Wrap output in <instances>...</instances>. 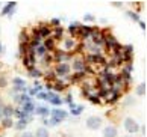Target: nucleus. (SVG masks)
Returning <instances> with one entry per match:
<instances>
[{"instance_id":"nucleus-1","label":"nucleus","mask_w":147,"mask_h":137,"mask_svg":"<svg viewBox=\"0 0 147 137\" xmlns=\"http://www.w3.org/2000/svg\"><path fill=\"white\" fill-rule=\"evenodd\" d=\"M50 116H52L50 118L52 122L55 124V127H56L58 124H61L62 120L67 119L68 114H67V112H65V110H62V108H53V110H50Z\"/></svg>"},{"instance_id":"nucleus-2","label":"nucleus","mask_w":147,"mask_h":137,"mask_svg":"<svg viewBox=\"0 0 147 137\" xmlns=\"http://www.w3.org/2000/svg\"><path fill=\"white\" fill-rule=\"evenodd\" d=\"M124 130H126L129 134L134 136L135 133H138V131H140V125H138V122L135 119L126 118V119H124Z\"/></svg>"},{"instance_id":"nucleus-3","label":"nucleus","mask_w":147,"mask_h":137,"mask_svg":"<svg viewBox=\"0 0 147 137\" xmlns=\"http://www.w3.org/2000/svg\"><path fill=\"white\" fill-rule=\"evenodd\" d=\"M70 71H71L70 65H68L67 62H62V63H58V65H56V68L53 69V72H55L56 77H67Z\"/></svg>"},{"instance_id":"nucleus-4","label":"nucleus","mask_w":147,"mask_h":137,"mask_svg":"<svg viewBox=\"0 0 147 137\" xmlns=\"http://www.w3.org/2000/svg\"><path fill=\"white\" fill-rule=\"evenodd\" d=\"M102 122H103V119L99 118V116H90L88 119H86V127H88L90 130H99L102 127Z\"/></svg>"},{"instance_id":"nucleus-5","label":"nucleus","mask_w":147,"mask_h":137,"mask_svg":"<svg viewBox=\"0 0 147 137\" xmlns=\"http://www.w3.org/2000/svg\"><path fill=\"white\" fill-rule=\"evenodd\" d=\"M46 101L47 102H50L52 106H62V102H64V100L61 96H59L58 94H55V92H47V98H46Z\"/></svg>"},{"instance_id":"nucleus-6","label":"nucleus","mask_w":147,"mask_h":137,"mask_svg":"<svg viewBox=\"0 0 147 137\" xmlns=\"http://www.w3.org/2000/svg\"><path fill=\"white\" fill-rule=\"evenodd\" d=\"M34 114L36 116H41L42 119L44 118H49V114H50V108L47 106H41V104H35V110H34Z\"/></svg>"},{"instance_id":"nucleus-7","label":"nucleus","mask_w":147,"mask_h":137,"mask_svg":"<svg viewBox=\"0 0 147 137\" xmlns=\"http://www.w3.org/2000/svg\"><path fill=\"white\" fill-rule=\"evenodd\" d=\"M70 57H71V54L64 51V50H56L55 54H53V60H56L58 63H62V62H65V60H68Z\"/></svg>"},{"instance_id":"nucleus-8","label":"nucleus","mask_w":147,"mask_h":137,"mask_svg":"<svg viewBox=\"0 0 147 137\" xmlns=\"http://www.w3.org/2000/svg\"><path fill=\"white\" fill-rule=\"evenodd\" d=\"M35 63H36L35 53H29V54H26V56H23V65H24L28 69H29V68H34Z\"/></svg>"},{"instance_id":"nucleus-9","label":"nucleus","mask_w":147,"mask_h":137,"mask_svg":"<svg viewBox=\"0 0 147 137\" xmlns=\"http://www.w3.org/2000/svg\"><path fill=\"white\" fill-rule=\"evenodd\" d=\"M92 30H94V27L86 26V24H80V27H79V36H82L84 39H88V38L91 36V33H92Z\"/></svg>"},{"instance_id":"nucleus-10","label":"nucleus","mask_w":147,"mask_h":137,"mask_svg":"<svg viewBox=\"0 0 147 137\" xmlns=\"http://www.w3.org/2000/svg\"><path fill=\"white\" fill-rule=\"evenodd\" d=\"M36 30H38V35H40L41 39H47V38H50V36H52V30H50V27L46 26V24H41Z\"/></svg>"},{"instance_id":"nucleus-11","label":"nucleus","mask_w":147,"mask_h":137,"mask_svg":"<svg viewBox=\"0 0 147 137\" xmlns=\"http://www.w3.org/2000/svg\"><path fill=\"white\" fill-rule=\"evenodd\" d=\"M71 68L76 71V72H85V69H86L85 60H84V59H74Z\"/></svg>"},{"instance_id":"nucleus-12","label":"nucleus","mask_w":147,"mask_h":137,"mask_svg":"<svg viewBox=\"0 0 147 137\" xmlns=\"http://www.w3.org/2000/svg\"><path fill=\"white\" fill-rule=\"evenodd\" d=\"M15 6H17V3H15V2H9L8 5H6V6H5L3 8V11H2V12H0V15H2V17H5V15H8V17L11 18V17H12V15H14V12H15Z\"/></svg>"},{"instance_id":"nucleus-13","label":"nucleus","mask_w":147,"mask_h":137,"mask_svg":"<svg viewBox=\"0 0 147 137\" xmlns=\"http://www.w3.org/2000/svg\"><path fill=\"white\" fill-rule=\"evenodd\" d=\"M86 60H88L90 63H102V65H106V60H105V57H103L102 54H90Z\"/></svg>"},{"instance_id":"nucleus-14","label":"nucleus","mask_w":147,"mask_h":137,"mask_svg":"<svg viewBox=\"0 0 147 137\" xmlns=\"http://www.w3.org/2000/svg\"><path fill=\"white\" fill-rule=\"evenodd\" d=\"M21 112H24V113H28V114H34V110H35V102H32V101H28V102H24V104H21Z\"/></svg>"},{"instance_id":"nucleus-15","label":"nucleus","mask_w":147,"mask_h":137,"mask_svg":"<svg viewBox=\"0 0 147 137\" xmlns=\"http://www.w3.org/2000/svg\"><path fill=\"white\" fill-rule=\"evenodd\" d=\"M79 27H80L79 21H73V23H70V26H68L70 35H71V36H79Z\"/></svg>"},{"instance_id":"nucleus-16","label":"nucleus","mask_w":147,"mask_h":137,"mask_svg":"<svg viewBox=\"0 0 147 137\" xmlns=\"http://www.w3.org/2000/svg\"><path fill=\"white\" fill-rule=\"evenodd\" d=\"M117 136H118V131L112 125H109V127H106L103 130V137H117Z\"/></svg>"},{"instance_id":"nucleus-17","label":"nucleus","mask_w":147,"mask_h":137,"mask_svg":"<svg viewBox=\"0 0 147 137\" xmlns=\"http://www.w3.org/2000/svg\"><path fill=\"white\" fill-rule=\"evenodd\" d=\"M70 106V112H71V114L73 116H79L80 113L84 112V106H78V104H74V102H71V104H68Z\"/></svg>"},{"instance_id":"nucleus-18","label":"nucleus","mask_w":147,"mask_h":137,"mask_svg":"<svg viewBox=\"0 0 147 137\" xmlns=\"http://www.w3.org/2000/svg\"><path fill=\"white\" fill-rule=\"evenodd\" d=\"M14 110H15V108L12 106H2L3 118H12L14 116Z\"/></svg>"},{"instance_id":"nucleus-19","label":"nucleus","mask_w":147,"mask_h":137,"mask_svg":"<svg viewBox=\"0 0 147 137\" xmlns=\"http://www.w3.org/2000/svg\"><path fill=\"white\" fill-rule=\"evenodd\" d=\"M42 45H44V48H46V51H47V53L55 50V41H53L52 38H47V39H44Z\"/></svg>"},{"instance_id":"nucleus-20","label":"nucleus","mask_w":147,"mask_h":137,"mask_svg":"<svg viewBox=\"0 0 147 137\" xmlns=\"http://www.w3.org/2000/svg\"><path fill=\"white\" fill-rule=\"evenodd\" d=\"M52 84H53V89H55V94L56 92H62L65 87H67V84H65L64 81H61V80H55Z\"/></svg>"},{"instance_id":"nucleus-21","label":"nucleus","mask_w":147,"mask_h":137,"mask_svg":"<svg viewBox=\"0 0 147 137\" xmlns=\"http://www.w3.org/2000/svg\"><path fill=\"white\" fill-rule=\"evenodd\" d=\"M12 87L23 89V87H26V81L23 78H20V77H15V78H12Z\"/></svg>"},{"instance_id":"nucleus-22","label":"nucleus","mask_w":147,"mask_h":137,"mask_svg":"<svg viewBox=\"0 0 147 137\" xmlns=\"http://www.w3.org/2000/svg\"><path fill=\"white\" fill-rule=\"evenodd\" d=\"M64 47H65V50H73L76 47V41L73 38H67V39L64 41Z\"/></svg>"},{"instance_id":"nucleus-23","label":"nucleus","mask_w":147,"mask_h":137,"mask_svg":"<svg viewBox=\"0 0 147 137\" xmlns=\"http://www.w3.org/2000/svg\"><path fill=\"white\" fill-rule=\"evenodd\" d=\"M62 33H64V29L62 27H56L55 30H53V36H50L53 41H56V39H61L62 38Z\"/></svg>"},{"instance_id":"nucleus-24","label":"nucleus","mask_w":147,"mask_h":137,"mask_svg":"<svg viewBox=\"0 0 147 137\" xmlns=\"http://www.w3.org/2000/svg\"><path fill=\"white\" fill-rule=\"evenodd\" d=\"M0 124H2L3 128H11V127H14V120H12V118H3L2 120H0Z\"/></svg>"},{"instance_id":"nucleus-25","label":"nucleus","mask_w":147,"mask_h":137,"mask_svg":"<svg viewBox=\"0 0 147 137\" xmlns=\"http://www.w3.org/2000/svg\"><path fill=\"white\" fill-rule=\"evenodd\" d=\"M34 137H49V130H47V128H44V127L38 128V130L35 131Z\"/></svg>"},{"instance_id":"nucleus-26","label":"nucleus","mask_w":147,"mask_h":137,"mask_svg":"<svg viewBox=\"0 0 147 137\" xmlns=\"http://www.w3.org/2000/svg\"><path fill=\"white\" fill-rule=\"evenodd\" d=\"M29 75L30 77H34V78H40V77H42V72L38 68H29Z\"/></svg>"},{"instance_id":"nucleus-27","label":"nucleus","mask_w":147,"mask_h":137,"mask_svg":"<svg viewBox=\"0 0 147 137\" xmlns=\"http://www.w3.org/2000/svg\"><path fill=\"white\" fill-rule=\"evenodd\" d=\"M18 39H20V44H29L30 42V38L28 36L26 32H21L20 36H18Z\"/></svg>"},{"instance_id":"nucleus-28","label":"nucleus","mask_w":147,"mask_h":137,"mask_svg":"<svg viewBox=\"0 0 147 137\" xmlns=\"http://www.w3.org/2000/svg\"><path fill=\"white\" fill-rule=\"evenodd\" d=\"M137 95L138 96H144L146 95V83H140L137 87Z\"/></svg>"},{"instance_id":"nucleus-29","label":"nucleus","mask_w":147,"mask_h":137,"mask_svg":"<svg viewBox=\"0 0 147 137\" xmlns=\"http://www.w3.org/2000/svg\"><path fill=\"white\" fill-rule=\"evenodd\" d=\"M34 51H35V54H38V56H41V57H42V56H44V54L47 53V51H46V48H44V45H42V44H40V45H38V47L35 48Z\"/></svg>"},{"instance_id":"nucleus-30","label":"nucleus","mask_w":147,"mask_h":137,"mask_svg":"<svg viewBox=\"0 0 147 137\" xmlns=\"http://www.w3.org/2000/svg\"><path fill=\"white\" fill-rule=\"evenodd\" d=\"M126 15H127V17H129L130 20L137 21V23H138V21H140V15H138L137 12H132V11H126Z\"/></svg>"},{"instance_id":"nucleus-31","label":"nucleus","mask_w":147,"mask_h":137,"mask_svg":"<svg viewBox=\"0 0 147 137\" xmlns=\"http://www.w3.org/2000/svg\"><path fill=\"white\" fill-rule=\"evenodd\" d=\"M26 127H28V122H24V120H18V122L15 124V128H17L18 131H24Z\"/></svg>"},{"instance_id":"nucleus-32","label":"nucleus","mask_w":147,"mask_h":137,"mask_svg":"<svg viewBox=\"0 0 147 137\" xmlns=\"http://www.w3.org/2000/svg\"><path fill=\"white\" fill-rule=\"evenodd\" d=\"M134 104H137V100L132 96H127L126 100H124V107H129V106H134Z\"/></svg>"},{"instance_id":"nucleus-33","label":"nucleus","mask_w":147,"mask_h":137,"mask_svg":"<svg viewBox=\"0 0 147 137\" xmlns=\"http://www.w3.org/2000/svg\"><path fill=\"white\" fill-rule=\"evenodd\" d=\"M84 77H85V72H74V75L71 77V81L76 83V81H79L80 78H84Z\"/></svg>"},{"instance_id":"nucleus-34","label":"nucleus","mask_w":147,"mask_h":137,"mask_svg":"<svg viewBox=\"0 0 147 137\" xmlns=\"http://www.w3.org/2000/svg\"><path fill=\"white\" fill-rule=\"evenodd\" d=\"M121 53H124V54H130V53H134V47L130 45H124V47H121Z\"/></svg>"},{"instance_id":"nucleus-35","label":"nucleus","mask_w":147,"mask_h":137,"mask_svg":"<svg viewBox=\"0 0 147 137\" xmlns=\"http://www.w3.org/2000/svg\"><path fill=\"white\" fill-rule=\"evenodd\" d=\"M53 60V56L52 54H49V53H46L44 56H42V62H44V65H49Z\"/></svg>"},{"instance_id":"nucleus-36","label":"nucleus","mask_w":147,"mask_h":137,"mask_svg":"<svg viewBox=\"0 0 147 137\" xmlns=\"http://www.w3.org/2000/svg\"><path fill=\"white\" fill-rule=\"evenodd\" d=\"M42 125H44V128H49V127H55V124L52 122V119H47V118H44V119H42Z\"/></svg>"},{"instance_id":"nucleus-37","label":"nucleus","mask_w":147,"mask_h":137,"mask_svg":"<svg viewBox=\"0 0 147 137\" xmlns=\"http://www.w3.org/2000/svg\"><path fill=\"white\" fill-rule=\"evenodd\" d=\"M84 21H86V23H91V21H96V17L91 14H85L84 15Z\"/></svg>"},{"instance_id":"nucleus-38","label":"nucleus","mask_w":147,"mask_h":137,"mask_svg":"<svg viewBox=\"0 0 147 137\" xmlns=\"http://www.w3.org/2000/svg\"><path fill=\"white\" fill-rule=\"evenodd\" d=\"M88 100H90L92 104H99V102H100V98L97 96V95H88Z\"/></svg>"},{"instance_id":"nucleus-39","label":"nucleus","mask_w":147,"mask_h":137,"mask_svg":"<svg viewBox=\"0 0 147 137\" xmlns=\"http://www.w3.org/2000/svg\"><path fill=\"white\" fill-rule=\"evenodd\" d=\"M50 24H52L53 27H61V18H53V20L50 21Z\"/></svg>"},{"instance_id":"nucleus-40","label":"nucleus","mask_w":147,"mask_h":137,"mask_svg":"<svg viewBox=\"0 0 147 137\" xmlns=\"http://www.w3.org/2000/svg\"><path fill=\"white\" fill-rule=\"evenodd\" d=\"M8 84V78L5 75H0V87H6Z\"/></svg>"},{"instance_id":"nucleus-41","label":"nucleus","mask_w":147,"mask_h":137,"mask_svg":"<svg viewBox=\"0 0 147 137\" xmlns=\"http://www.w3.org/2000/svg\"><path fill=\"white\" fill-rule=\"evenodd\" d=\"M36 98H38V100H44V101H46L47 92H38V94H36Z\"/></svg>"},{"instance_id":"nucleus-42","label":"nucleus","mask_w":147,"mask_h":137,"mask_svg":"<svg viewBox=\"0 0 147 137\" xmlns=\"http://www.w3.org/2000/svg\"><path fill=\"white\" fill-rule=\"evenodd\" d=\"M123 71H126V72H129V74H130V72H132V71H134V65H130V63H127L126 67L123 68Z\"/></svg>"},{"instance_id":"nucleus-43","label":"nucleus","mask_w":147,"mask_h":137,"mask_svg":"<svg viewBox=\"0 0 147 137\" xmlns=\"http://www.w3.org/2000/svg\"><path fill=\"white\" fill-rule=\"evenodd\" d=\"M64 101H65V102H68V104H71V102H73V95H71V94H68L67 96H65V100H64Z\"/></svg>"},{"instance_id":"nucleus-44","label":"nucleus","mask_w":147,"mask_h":137,"mask_svg":"<svg viewBox=\"0 0 147 137\" xmlns=\"http://www.w3.org/2000/svg\"><path fill=\"white\" fill-rule=\"evenodd\" d=\"M20 137H34V134L29 133V131H24V133H21V134H20Z\"/></svg>"},{"instance_id":"nucleus-45","label":"nucleus","mask_w":147,"mask_h":137,"mask_svg":"<svg viewBox=\"0 0 147 137\" xmlns=\"http://www.w3.org/2000/svg\"><path fill=\"white\" fill-rule=\"evenodd\" d=\"M46 89H47L49 92H50V89H53V84L50 83V81H47V83H46Z\"/></svg>"},{"instance_id":"nucleus-46","label":"nucleus","mask_w":147,"mask_h":137,"mask_svg":"<svg viewBox=\"0 0 147 137\" xmlns=\"http://www.w3.org/2000/svg\"><path fill=\"white\" fill-rule=\"evenodd\" d=\"M112 5H114L115 8H121V6H123V3H121V2H112Z\"/></svg>"},{"instance_id":"nucleus-47","label":"nucleus","mask_w":147,"mask_h":137,"mask_svg":"<svg viewBox=\"0 0 147 137\" xmlns=\"http://www.w3.org/2000/svg\"><path fill=\"white\" fill-rule=\"evenodd\" d=\"M138 24H140V27H141V29H143V30H146V23H144V21H138Z\"/></svg>"},{"instance_id":"nucleus-48","label":"nucleus","mask_w":147,"mask_h":137,"mask_svg":"<svg viewBox=\"0 0 147 137\" xmlns=\"http://www.w3.org/2000/svg\"><path fill=\"white\" fill-rule=\"evenodd\" d=\"M3 51H5V48H3V44L0 42V56H2V54H3Z\"/></svg>"},{"instance_id":"nucleus-49","label":"nucleus","mask_w":147,"mask_h":137,"mask_svg":"<svg viewBox=\"0 0 147 137\" xmlns=\"http://www.w3.org/2000/svg\"><path fill=\"white\" fill-rule=\"evenodd\" d=\"M141 133L146 136V125H143V127H141Z\"/></svg>"},{"instance_id":"nucleus-50","label":"nucleus","mask_w":147,"mask_h":137,"mask_svg":"<svg viewBox=\"0 0 147 137\" xmlns=\"http://www.w3.org/2000/svg\"><path fill=\"white\" fill-rule=\"evenodd\" d=\"M3 119V113H2V106H0V120Z\"/></svg>"},{"instance_id":"nucleus-51","label":"nucleus","mask_w":147,"mask_h":137,"mask_svg":"<svg viewBox=\"0 0 147 137\" xmlns=\"http://www.w3.org/2000/svg\"><path fill=\"white\" fill-rule=\"evenodd\" d=\"M62 137H73V136H71V134H64Z\"/></svg>"},{"instance_id":"nucleus-52","label":"nucleus","mask_w":147,"mask_h":137,"mask_svg":"<svg viewBox=\"0 0 147 137\" xmlns=\"http://www.w3.org/2000/svg\"><path fill=\"white\" fill-rule=\"evenodd\" d=\"M123 137H135V136H132V134H127V136H123Z\"/></svg>"},{"instance_id":"nucleus-53","label":"nucleus","mask_w":147,"mask_h":137,"mask_svg":"<svg viewBox=\"0 0 147 137\" xmlns=\"http://www.w3.org/2000/svg\"><path fill=\"white\" fill-rule=\"evenodd\" d=\"M0 137H2V136H0Z\"/></svg>"}]
</instances>
